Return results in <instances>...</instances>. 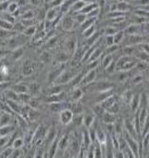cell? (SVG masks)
I'll return each mask as SVG.
<instances>
[{"label": "cell", "instance_id": "obj_1", "mask_svg": "<svg viewBox=\"0 0 149 158\" xmlns=\"http://www.w3.org/2000/svg\"><path fill=\"white\" fill-rule=\"evenodd\" d=\"M135 65H136V62L131 59V57H123L122 59H119L118 63L119 68L122 70H128Z\"/></svg>", "mask_w": 149, "mask_h": 158}, {"label": "cell", "instance_id": "obj_2", "mask_svg": "<svg viewBox=\"0 0 149 158\" xmlns=\"http://www.w3.org/2000/svg\"><path fill=\"white\" fill-rule=\"evenodd\" d=\"M124 139L126 140L128 145L129 146V148H131V150L132 151V153L135 156H136L138 154V152H139V148H138V145H137V143L136 141L133 139V137L131 136L128 133H125L124 135Z\"/></svg>", "mask_w": 149, "mask_h": 158}, {"label": "cell", "instance_id": "obj_3", "mask_svg": "<svg viewBox=\"0 0 149 158\" xmlns=\"http://www.w3.org/2000/svg\"><path fill=\"white\" fill-rule=\"evenodd\" d=\"M72 116H73V114H72V112L71 111L65 110L63 112H62L60 119H61V121L63 124H67V123H69L72 120Z\"/></svg>", "mask_w": 149, "mask_h": 158}, {"label": "cell", "instance_id": "obj_4", "mask_svg": "<svg viewBox=\"0 0 149 158\" xmlns=\"http://www.w3.org/2000/svg\"><path fill=\"white\" fill-rule=\"evenodd\" d=\"M103 119L105 120L106 123H108V124H111V123H113L115 121V116H114V115H112L110 112H108V113H106L104 115L103 113Z\"/></svg>", "mask_w": 149, "mask_h": 158}, {"label": "cell", "instance_id": "obj_5", "mask_svg": "<svg viewBox=\"0 0 149 158\" xmlns=\"http://www.w3.org/2000/svg\"><path fill=\"white\" fill-rule=\"evenodd\" d=\"M139 102H140L139 98L138 97V96H136L133 98V99L131 100V108H132V110H136V108L139 105Z\"/></svg>", "mask_w": 149, "mask_h": 158}, {"label": "cell", "instance_id": "obj_6", "mask_svg": "<svg viewBox=\"0 0 149 158\" xmlns=\"http://www.w3.org/2000/svg\"><path fill=\"white\" fill-rule=\"evenodd\" d=\"M123 35L122 32H120V33H118L117 35L116 36V37H115V39H114V41H115V43H119L122 39H123Z\"/></svg>", "mask_w": 149, "mask_h": 158}, {"label": "cell", "instance_id": "obj_7", "mask_svg": "<svg viewBox=\"0 0 149 158\" xmlns=\"http://www.w3.org/2000/svg\"><path fill=\"white\" fill-rule=\"evenodd\" d=\"M144 133H146L149 129V116H147L146 120H145V122H144Z\"/></svg>", "mask_w": 149, "mask_h": 158}, {"label": "cell", "instance_id": "obj_8", "mask_svg": "<svg viewBox=\"0 0 149 158\" xmlns=\"http://www.w3.org/2000/svg\"><path fill=\"white\" fill-rule=\"evenodd\" d=\"M21 145H22V140H21V139H17V140L15 141V143H14V147L18 148L20 147Z\"/></svg>", "mask_w": 149, "mask_h": 158}, {"label": "cell", "instance_id": "obj_9", "mask_svg": "<svg viewBox=\"0 0 149 158\" xmlns=\"http://www.w3.org/2000/svg\"><path fill=\"white\" fill-rule=\"evenodd\" d=\"M81 95V92H80V89H78L77 91H75V92H74V96L75 99H78V98H80V96Z\"/></svg>", "mask_w": 149, "mask_h": 158}, {"label": "cell", "instance_id": "obj_10", "mask_svg": "<svg viewBox=\"0 0 149 158\" xmlns=\"http://www.w3.org/2000/svg\"><path fill=\"white\" fill-rule=\"evenodd\" d=\"M148 101H149V99H148Z\"/></svg>", "mask_w": 149, "mask_h": 158}]
</instances>
